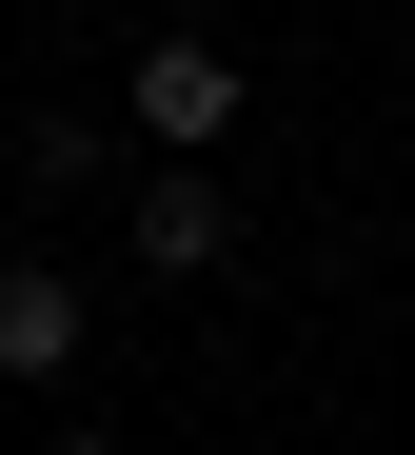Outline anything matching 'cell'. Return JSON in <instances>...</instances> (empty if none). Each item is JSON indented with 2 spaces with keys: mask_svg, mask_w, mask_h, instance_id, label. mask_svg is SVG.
I'll use <instances>...</instances> for the list:
<instances>
[{
  "mask_svg": "<svg viewBox=\"0 0 415 455\" xmlns=\"http://www.w3.org/2000/svg\"><path fill=\"white\" fill-rule=\"evenodd\" d=\"M237 40H139V80H119V119H139V159H218L237 139Z\"/></svg>",
  "mask_w": 415,
  "mask_h": 455,
  "instance_id": "obj_1",
  "label": "cell"
},
{
  "mask_svg": "<svg viewBox=\"0 0 415 455\" xmlns=\"http://www.w3.org/2000/svg\"><path fill=\"white\" fill-rule=\"evenodd\" d=\"M119 238H139V277H218V258H237V198H218V159H139Z\"/></svg>",
  "mask_w": 415,
  "mask_h": 455,
  "instance_id": "obj_2",
  "label": "cell"
},
{
  "mask_svg": "<svg viewBox=\"0 0 415 455\" xmlns=\"http://www.w3.org/2000/svg\"><path fill=\"white\" fill-rule=\"evenodd\" d=\"M79 356H100V297H79L60 258H0V376H20V396H60Z\"/></svg>",
  "mask_w": 415,
  "mask_h": 455,
  "instance_id": "obj_3",
  "label": "cell"
},
{
  "mask_svg": "<svg viewBox=\"0 0 415 455\" xmlns=\"http://www.w3.org/2000/svg\"><path fill=\"white\" fill-rule=\"evenodd\" d=\"M119 139H139V119H100V100H40V139H20V159H40V198H100V179H119ZM119 198H139V179H119Z\"/></svg>",
  "mask_w": 415,
  "mask_h": 455,
  "instance_id": "obj_4",
  "label": "cell"
},
{
  "mask_svg": "<svg viewBox=\"0 0 415 455\" xmlns=\"http://www.w3.org/2000/svg\"><path fill=\"white\" fill-rule=\"evenodd\" d=\"M40 455H119V435H100V416H60V435H40Z\"/></svg>",
  "mask_w": 415,
  "mask_h": 455,
  "instance_id": "obj_5",
  "label": "cell"
}]
</instances>
